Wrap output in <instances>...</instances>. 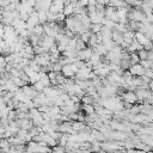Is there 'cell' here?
Masks as SVG:
<instances>
[{
  "label": "cell",
  "instance_id": "obj_1",
  "mask_svg": "<svg viewBox=\"0 0 153 153\" xmlns=\"http://www.w3.org/2000/svg\"><path fill=\"white\" fill-rule=\"evenodd\" d=\"M121 98H122V100L129 102V103H131V104H135V103L137 102V98H136V96H135V92L131 91V90H127V91L122 92Z\"/></svg>",
  "mask_w": 153,
  "mask_h": 153
},
{
  "label": "cell",
  "instance_id": "obj_2",
  "mask_svg": "<svg viewBox=\"0 0 153 153\" xmlns=\"http://www.w3.org/2000/svg\"><path fill=\"white\" fill-rule=\"evenodd\" d=\"M63 6H65L63 5V0H53L48 11H50L53 13H59V12H62Z\"/></svg>",
  "mask_w": 153,
  "mask_h": 153
},
{
  "label": "cell",
  "instance_id": "obj_3",
  "mask_svg": "<svg viewBox=\"0 0 153 153\" xmlns=\"http://www.w3.org/2000/svg\"><path fill=\"white\" fill-rule=\"evenodd\" d=\"M128 71L131 73V75H134V76H140V75L143 74L145 68H143L140 63H134V65H130V67L128 68Z\"/></svg>",
  "mask_w": 153,
  "mask_h": 153
},
{
  "label": "cell",
  "instance_id": "obj_4",
  "mask_svg": "<svg viewBox=\"0 0 153 153\" xmlns=\"http://www.w3.org/2000/svg\"><path fill=\"white\" fill-rule=\"evenodd\" d=\"M91 54H92V48L91 47H86V48H84L81 50H78V59L82 60V61H86V60L90 59Z\"/></svg>",
  "mask_w": 153,
  "mask_h": 153
},
{
  "label": "cell",
  "instance_id": "obj_5",
  "mask_svg": "<svg viewBox=\"0 0 153 153\" xmlns=\"http://www.w3.org/2000/svg\"><path fill=\"white\" fill-rule=\"evenodd\" d=\"M134 38H135L140 44H142V47L146 45V44H148V43H151V39L147 38V37L145 36V33H142V32H140V31H135Z\"/></svg>",
  "mask_w": 153,
  "mask_h": 153
},
{
  "label": "cell",
  "instance_id": "obj_6",
  "mask_svg": "<svg viewBox=\"0 0 153 153\" xmlns=\"http://www.w3.org/2000/svg\"><path fill=\"white\" fill-rule=\"evenodd\" d=\"M61 74L63 75V76H66V78H74V72L71 69V67H69V65H63L62 67H61Z\"/></svg>",
  "mask_w": 153,
  "mask_h": 153
},
{
  "label": "cell",
  "instance_id": "obj_7",
  "mask_svg": "<svg viewBox=\"0 0 153 153\" xmlns=\"http://www.w3.org/2000/svg\"><path fill=\"white\" fill-rule=\"evenodd\" d=\"M111 39L116 44H120L123 41V33L120 32V31H117V30H112V32H111Z\"/></svg>",
  "mask_w": 153,
  "mask_h": 153
},
{
  "label": "cell",
  "instance_id": "obj_8",
  "mask_svg": "<svg viewBox=\"0 0 153 153\" xmlns=\"http://www.w3.org/2000/svg\"><path fill=\"white\" fill-rule=\"evenodd\" d=\"M37 17L39 24H44L47 22V11L45 10H38L37 11Z\"/></svg>",
  "mask_w": 153,
  "mask_h": 153
},
{
  "label": "cell",
  "instance_id": "obj_9",
  "mask_svg": "<svg viewBox=\"0 0 153 153\" xmlns=\"http://www.w3.org/2000/svg\"><path fill=\"white\" fill-rule=\"evenodd\" d=\"M81 110L84 111L85 115H91L94 112V106H93V104H82Z\"/></svg>",
  "mask_w": 153,
  "mask_h": 153
},
{
  "label": "cell",
  "instance_id": "obj_10",
  "mask_svg": "<svg viewBox=\"0 0 153 153\" xmlns=\"http://www.w3.org/2000/svg\"><path fill=\"white\" fill-rule=\"evenodd\" d=\"M31 32H33L35 35H37V36H39V37H42V36L44 35V31H43V25H42V24H37V25H35Z\"/></svg>",
  "mask_w": 153,
  "mask_h": 153
},
{
  "label": "cell",
  "instance_id": "obj_11",
  "mask_svg": "<svg viewBox=\"0 0 153 153\" xmlns=\"http://www.w3.org/2000/svg\"><path fill=\"white\" fill-rule=\"evenodd\" d=\"M102 30V24L100 23H93L90 25V31L92 33H97V32H100Z\"/></svg>",
  "mask_w": 153,
  "mask_h": 153
},
{
  "label": "cell",
  "instance_id": "obj_12",
  "mask_svg": "<svg viewBox=\"0 0 153 153\" xmlns=\"http://www.w3.org/2000/svg\"><path fill=\"white\" fill-rule=\"evenodd\" d=\"M129 61H130V63H131V65H134V63H139V62H140V59H139V56H137V53H136V51L129 53Z\"/></svg>",
  "mask_w": 153,
  "mask_h": 153
},
{
  "label": "cell",
  "instance_id": "obj_13",
  "mask_svg": "<svg viewBox=\"0 0 153 153\" xmlns=\"http://www.w3.org/2000/svg\"><path fill=\"white\" fill-rule=\"evenodd\" d=\"M130 61H129V59H121V61H120V67L124 71V69H128L129 67H130Z\"/></svg>",
  "mask_w": 153,
  "mask_h": 153
},
{
  "label": "cell",
  "instance_id": "obj_14",
  "mask_svg": "<svg viewBox=\"0 0 153 153\" xmlns=\"http://www.w3.org/2000/svg\"><path fill=\"white\" fill-rule=\"evenodd\" d=\"M139 63H140L143 68H152V67H153V61L147 60V59H145V60H140Z\"/></svg>",
  "mask_w": 153,
  "mask_h": 153
},
{
  "label": "cell",
  "instance_id": "obj_15",
  "mask_svg": "<svg viewBox=\"0 0 153 153\" xmlns=\"http://www.w3.org/2000/svg\"><path fill=\"white\" fill-rule=\"evenodd\" d=\"M87 45H86V43L82 41V39H80V38H76V43H75V49L76 50H81V49H84V48H86Z\"/></svg>",
  "mask_w": 153,
  "mask_h": 153
},
{
  "label": "cell",
  "instance_id": "obj_16",
  "mask_svg": "<svg viewBox=\"0 0 153 153\" xmlns=\"http://www.w3.org/2000/svg\"><path fill=\"white\" fill-rule=\"evenodd\" d=\"M32 85V87L37 91V92H42L43 91V88H44V86L42 85V82L38 80V81H36V82H33V84H31Z\"/></svg>",
  "mask_w": 153,
  "mask_h": 153
},
{
  "label": "cell",
  "instance_id": "obj_17",
  "mask_svg": "<svg viewBox=\"0 0 153 153\" xmlns=\"http://www.w3.org/2000/svg\"><path fill=\"white\" fill-rule=\"evenodd\" d=\"M136 53H137V56H139L140 60H145V59H147V50H146V49L142 48V49L137 50Z\"/></svg>",
  "mask_w": 153,
  "mask_h": 153
},
{
  "label": "cell",
  "instance_id": "obj_18",
  "mask_svg": "<svg viewBox=\"0 0 153 153\" xmlns=\"http://www.w3.org/2000/svg\"><path fill=\"white\" fill-rule=\"evenodd\" d=\"M48 51H49V54H56V53H60V51L57 50V45H56V43H54V44L48 49Z\"/></svg>",
  "mask_w": 153,
  "mask_h": 153
},
{
  "label": "cell",
  "instance_id": "obj_19",
  "mask_svg": "<svg viewBox=\"0 0 153 153\" xmlns=\"http://www.w3.org/2000/svg\"><path fill=\"white\" fill-rule=\"evenodd\" d=\"M67 116H68V118H69L71 121H76V120H78V111H74V112H69Z\"/></svg>",
  "mask_w": 153,
  "mask_h": 153
},
{
  "label": "cell",
  "instance_id": "obj_20",
  "mask_svg": "<svg viewBox=\"0 0 153 153\" xmlns=\"http://www.w3.org/2000/svg\"><path fill=\"white\" fill-rule=\"evenodd\" d=\"M143 74H145L146 76H148L149 79H152V78H153V72H152V68H145Z\"/></svg>",
  "mask_w": 153,
  "mask_h": 153
},
{
  "label": "cell",
  "instance_id": "obj_21",
  "mask_svg": "<svg viewBox=\"0 0 153 153\" xmlns=\"http://www.w3.org/2000/svg\"><path fill=\"white\" fill-rule=\"evenodd\" d=\"M10 74H11L12 76H19V69L12 67V68L10 69Z\"/></svg>",
  "mask_w": 153,
  "mask_h": 153
},
{
  "label": "cell",
  "instance_id": "obj_22",
  "mask_svg": "<svg viewBox=\"0 0 153 153\" xmlns=\"http://www.w3.org/2000/svg\"><path fill=\"white\" fill-rule=\"evenodd\" d=\"M87 4H88V0H78V2H76V5L81 6V7H86Z\"/></svg>",
  "mask_w": 153,
  "mask_h": 153
},
{
  "label": "cell",
  "instance_id": "obj_23",
  "mask_svg": "<svg viewBox=\"0 0 153 153\" xmlns=\"http://www.w3.org/2000/svg\"><path fill=\"white\" fill-rule=\"evenodd\" d=\"M6 61H5V56L2 54H0V67H5Z\"/></svg>",
  "mask_w": 153,
  "mask_h": 153
},
{
  "label": "cell",
  "instance_id": "obj_24",
  "mask_svg": "<svg viewBox=\"0 0 153 153\" xmlns=\"http://www.w3.org/2000/svg\"><path fill=\"white\" fill-rule=\"evenodd\" d=\"M123 1H124V2H126V4L128 5V6H131V7H133L136 0H123Z\"/></svg>",
  "mask_w": 153,
  "mask_h": 153
},
{
  "label": "cell",
  "instance_id": "obj_25",
  "mask_svg": "<svg viewBox=\"0 0 153 153\" xmlns=\"http://www.w3.org/2000/svg\"><path fill=\"white\" fill-rule=\"evenodd\" d=\"M31 139H32V136H31V135L29 134V131H27V133H26V135L24 136V141H25V142H27V141H30Z\"/></svg>",
  "mask_w": 153,
  "mask_h": 153
}]
</instances>
